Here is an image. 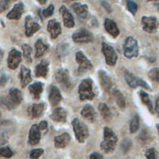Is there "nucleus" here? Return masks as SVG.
Returning <instances> with one entry per match:
<instances>
[{
	"label": "nucleus",
	"mask_w": 159,
	"mask_h": 159,
	"mask_svg": "<svg viewBox=\"0 0 159 159\" xmlns=\"http://www.w3.org/2000/svg\"><path fill=\"white\" fill-rule=\"evenodd\" d=\"M117 137L113 131L106 127L103 129V140L101 142V149L106 153H111L114 151L117 144Z\"/></svg>",
	"instance_id": "nucleus-1"
},
{
	"label": "nucleus",
	"mask_w": 159,
	"mask_h": 159,
	"mask_svg": "<svg viewBox=\"0 0 159 159\" xmlns=\"http://www.w3.org/2000/svg\"><path fill=\"white\" fill-rule=\"evenodd\" d=\"M9 6V1L8 0H1L0 1V12L5 11Z\"/></svg>",
	"instance_id": "nucleus-41"
},
{
	"label": "nucleus",
	"mask_w": 159,
	"mask_h": 159,
	"mask_svg": "<svg viewBox=\"0 0 159 159\" xmlns=\"http://www.w3.org/2000/svg\"><path fill=\"white\" fill-rule=\"evenodd\" d=\"M158 10H159V4H158Z\"/></svg>",
	"instance_id": "nucleus-53"
},
{
	"label": "nucleus",
	"mask_w": 159,
	"mask_h": 159,
	"mask_svg": "<svg viewBox=\"0 0 159 159\" xmlns=\"http://www.w3.org/2000/svg\"><path fill=\"white\" fill-rule=\"evenodd\" d=\"M156 128H157V130H158V133H159V124H157V125H156Z\"/></svg>",
	"instance_id": "nucleus-49"
},
{
	"label": "nucleus",
	"mask_w": 159,
	"mask_h": 159,
	"mask_svg": "<svg viewBox=\"0 0 159 159\" xmlns=\"http://www.w3.org/2000/svg\"><path fill=\"white\" fill-rule=\"evenodd\" d=\"M78 93L80 100H92L95 97V92L93 91V81L91 79L83 80L79 85Z\"/></svg>",
	"instance_id": "nucleus-3"
},
{
	"label": "nucleus",
	"mask_w": 159,
	"mask_h": 159,
	"mask_svg": "<svg viewBox=\"0 0 159 159\" xmlns=\"http://www.w3.org/2000/svg\"><path fill=\"white\" fill-rule=\"evenodd\" d=\"M0 119H1V113H0Z\"/></svg>",
	"instance_id": "nucleus-52"
},
{
	"label": "nucleus",
	"mask_w": 159,
	"mask_h": 159,
	"mask_svg": "<svg viewBox=\"0 0 159 159\" xmlns=\"http://www.w3.org/2000/svg\"><path fill=\"white\" fill-rule=\"evenodd\" d=\"M22 48H23V53H24L25 61L29 62V63H31V62H32V59H31L32 49H31V47L29 44H23Z\"/></svg>",
	"instance_id": "nucleus-34"
},
{
	"label": "nucleus",
	"mask_w": 159,
	"mask_h": 159,
	"mask_svg": "<svg viewBox=\"0 0 159 159\" xmlns=\"http://www.w3.org/2000/svg\"><path fill=\"white\" fill-rule=\"evenodd\" d=\"M72 128H73L75 137H76V140L80 143H83L88 139L89 130L85 123H83L78 118H74L72 120Z\"/></svg>",
	"instance_id": "nucleus-2"
},
{
	"label": "nucleus",
	"mask_w": 159,
	"mask_h": 159,
	"mask_svg": "<svg viewBox=\"0 0 159 159\" xmlns=\"http://www.w3.org/2000/svg\"><path fill=\"white\" fill-rule=\"evenodd\" d=\"M20 86L22 87H25L26 86H29V84L31 82V73L30 69H27L25 66L20 67V72L19 75Z\"/></svg>",
	"instance_id": "nucleus-19"
},
{
	"label": "nucleus",
	"mask_w": 159,
	"mask_h": 159,
	"mask_svg": "<svg viewBox=\"0 0 159 159\" xmlns=\"http://www.w3.org/2000/svg\"><path fill=\"white\" fill-rule=\"evenodd\" d=\"M47 30L50 33L51 38H53V39L57 38L61 32V24L58 22L57 20H50L49 22H48V25H47Z\"/></svg>",
	"instance_id": "nucleus-15"
},
{
	"label": "nucleus",
	"mask_w": 159,
	"mask_h": 159,
	"mask_svg": "<svg viewBox=\"0 0 159 159\" xmlns=\"http://www.w3.org/2000/svg\"><path fill=\"white\" fill-rule=\"evenodd\" d=\"M113 96H114V99L117 103V105L119 106L120 109H124L126 107V101H125V98H124L123 94L117 91V89H115V91L113 92Z\"/></svg>",
	"instance_id": "nucleus-31"
},
{
	"label": "nucleus",
	"mask_w": 159,
	"mask_h": 159,
	"mask_svg": "<svg viewBox=\"0 0 159 159\" xmlns=\"http://www.w3.org/2000/svg\"><path fill=\"white\" fill-rule=\"evenodd\" d=\"M140 96H141V99H142L143 103L144 105L148 106L150 113H153V106H152V103H151V100L149 98L148 94L147 92H144L143 91H141L140 92Z\"/></svg>",
	"instance_id": "nucleus-32"
},
{
	"label": "nucleus",
	"mask_w": 159,
	"mask_h": 159,
	"mask_svg": "<svg viewBox=\"0 0 159 159\" xmlns=\"http://www.w3.org/2000/svg\"><path fill=\"white\" fill-rule=\"evenodd\" d=\"M144 155H146L147 159H157V151L155 148H149L146 151V153H144Z\"/></svg>",
	"instance_id": "nucleus-38"
},
{
	"label": "nucleus",
	"mask_w": 159,
	"mask_h": 159,
	"mask_svg": "<svg viewBox=\"0 0 159 159\" xmlns=\"http://www.w3.org/2000/svg\"><path fill=\"white\" fill-rule=\"evenodd\" d=\"M93 34L86 29H80L72 34V39L77 43H88L93 41Z\"/></svg>",
	"instance_id": "nucleus-7"
},
{
	"label": "nucleus",
	"mask_w": 159,
	"mask_h": 159,
	"mask_svg": "<svg viewBox=\"0 0 159 159\" xmlns=\"http://www.w3.org/2000/svg\"><path fill=\"white\" fill-rule=\"evenodd\" d=\"M75 58H76V62L78 63V72L79 73H84L86 71L91 70L93 68L92 63L88 60V58L85 56V54L83 52L78 51L76 53V55H75Z\"/></svg>",
	"instance_id": "nucleus-9"
},
{
	"label": "nucleus",
	"mask_w": 159,
	"mask_h": 159,
	"mask_svg": "<svg viewBox=\"0 0 159 159\" xmlns=\"http://www.w3.org/2000/svg\"><path fill=\"white\" fill-rule=\"evenodd\" d=\"M48 50V45L42 39H38L35 42V57L40 58Z\"/></svg>",
	"instance_id": "nucleus-29"
},
{
	"label": "nucleus",
	"mask_w": 159,
	"mask_h": 159,
	"mask_svg": "<svg viewBox=\"0 0 159 159\" xmlns=\"http://www.w3.org/2000/svg\"><path fill=\"white\" fill-rule=\"evenodd\" d=\"M65 1H66V2H68V1H73V0H65Z\"/></svg>",
	"instance_id": "nucleus-50"
},
{
	"label": "nucleus",
	"mask_w": 159,
	"mask_h": 159,
	"mask_svg": "<svg viewBox=\"0 0 159 159\" xmlns=\"http://www.w3.org/2000/svg\"><path fill=\"white\" fill-rule=\"evenodd\" d=\"M99 111H100V114L102 115V117L105 120H110L112 117V114H111V111H110L109 107L106 104V103H100L99 104Z\"/></svg>",
	"instance_id": "nucleus-30"
},
{
	"label": "nucleus",
	"mask_w": 159,
	"mask_h": 159,
	"mask_svg": "<svg viewBox=\"0 0 159 159\" xmlns=\"http://www.w3.org/2000/svg\"><path fill=\"white\" fill-rule=\"evenodd\" d=\"M55 79L57 80L58 82L61 85H63L65 87H70V73L66 69H60L55 74Z\"/></svg>",
	"instance_id": "nucleus-13"
},
{
	"label": "nucleus",
	"mask_w": 159,
	"mask_h": 159,
	"mask_svg": "<svg viewBox=\"0 0 159 159\" xmlns=\"http://www.w3.org/2000/svg\"><path fill=\"white\" fill-rule=\"evenodd\" d=\"M70 142V136L67 133H63L60 136L55 137L54 139V144L55 147L57 148H65L67 147V144Z\"/></svg>",
	"instance_id": "nucleus-17"
},
{
	"label": "nucleus",
	"mask_w": 159,
	"mask_h": 159,
	"mask_svg": "<svg viewBox=\"0 0 159 159\" xmlns=\"http://www.w3.org/2000/svg\"><path fill=\"white\" fill-rule=\"evenodd\" d=\"M102 53L105 55V59H106V62L108 66H114L117 62V53L115 52L114 48L112 46H110L109 44L103 42L102 44Z\"/></svg>",
	"instance_id": "nucleus-6"
},
{
	"label": "nucleus",
	"mask_w": 159,
	"mask_h": 159,
	"mask_svg": "<svg viewBox=\"0 0 159 159\" xmlns=\"http://www.w3.org/2000/svg\"><path fill=\"white\" fill-rule=\"evenodd\" d=\"M7 82V77L6 76H2L1 79H0V86H5Z\"/></svg>",
	"instance_id": "nucleus-45"
},
{
	"label": "nucleus",
	"mask_w": 159,
	"mask_h": 159,
	"mask_svg": "<svg viewBox=\"0 0 159 159\" xmlns=\"http://www.w3.org/2000/svg\"><path fill=\"white\" fill-rule=\"evenodd\" d=\"M60 13H61V17H63V21H64L65 26L66 27H70H70H74V18L66 6H64V5L61 6Z\"/></svg>",
	"instance_id": "nucleus-16"
},
{
	"label": "nucleus",
	"mask_w": 159,
	"mask_h": 159,
	"mask_svg": "<svg viewBox=\"0 0 159 159\" xmlns=\"http://www.w3.org/2000/svg\"><path fill=\"white\" fill-rule=\"evenodd\" d=\"M140 127V119H139V116L138 115H134L133 118L131 119L130 122V132L134 134L136 133L138 130H139Z\"/></svg>",
	"instance_id": "nucleus-33"
},
{
	"label": "nucleus",
	"mask_w": 159,
	"mask_h": 159,
	"mask_svg": "<svg viewBox=\"0 0 159 159\" xmlns=\"http://www.w3.org/2000/svg\"><path fill=\"white\" fill-rule=\"evenodd\" d=\"M105 29L106 31L113 37H117L119 36V29L115 22H113L110 19H106L105 20Z\"/></svg>",
	"instance_id": "nucleus-23"
},
{
	"label": "nucleus",
	"mask_w": 159,
	"mask_h": 159,
	"mask_svg": "<svg viewBox=\"0 0 159 159\" xmlns=\"http://www.w3.org/2000/svg\"><path fill=\"white\" fill-rule=\"evenodd\" d=\"M99 79H100V82L102 88L105 89L106 92H109L113 86L111 78H110L105 71L102 70V71H99Z\"/></svg>",
	"instance_id": "nucleus-21"
},
{
	"label": "nucleus",
	"mask_w": 159,
	"mask_h": 159,
	"mask_svg": "<svg viewBox=\"0 0 159 159\" xmlns=\"http://www.w3.org/2000/svg\"><path fill=\"white\" fill-rule=\"evenodd\" d=\"M2 57H3V51L0 49V60L2 59Z\"/></svg>",
	"instance_id": "nucleus-48"
},
{
	"label": "nucleus",
	"mask_w": 159,
	"mask_h": 159,
	"mask_svg": "<svg viewBox=\"0 0 159 159\" xmlns=\"http://www.w3.org/2000/svg\"><path fill=\"white\" fill-rule=\"evenodd\" d=\"M20 62H22V53H20L19 50H17L16 48H13V49L9 52L8 60H7L8 67L11 69V70H16V69L19 67Z\"/></svg>",
	"instance_id": "nucleus-12"
},
{
	"label": "nucleus",
	"mask_w": 159,
	"mask_h": 159,
	"mask_svg": "<svg viewBox=\"0 0 159 159\" xmlns=\"http://www.w3.org/2000/svg\"><path fill=\"white\" fill-rule=\"evenodd\" d=\"M148 1H157V0H148Z\"/></svg>",
	"instance_id": "nucleus-51"
},
{
	"label": "nucleus",
	"mask_w": 159,
	"mask_h": 159,
	"mask_svg": "<svg viewBox=\"0 0 159 159\" xmlns=\"http://www.w3.org/2000/svg\"><path fill=\"white\" fill-rule=\"evenodd\" d=\"M66 116L67 113L63 107H57L53 110V112L51 114V119L55 122L58 123H65L66 121Z\"/></svg>",
	"instance_id": "nucleus-18"
},
{
	"label": "nucleus",
	"mask_w": 159,
	"mask_h": 159,
	"mask_svg": "<svg viewBox=\"0 0 159 159\" xmlns=\"http://www.w3.org/2000/svg\"><path fill=\"white\" fill-rule=\"evenodd\" d=\"M54 5H49L47 7L46 9H44L43 10V12H42V14H43V17L44 18H48V17H50V16H52L53 15V13H54Z\"/></svg>",
	"instance_id": "nucleus-40"
},
{
	"label": "nucleus",
	"mask_w": 159,
	"mask_h": 159,
	"mask_svg": "<svg viewBox=\"0 0 159 159\" xmlns=\"http://www.w3.org/2000/svg\"><path fill=\"white\" fill-rule=\"evenodd\" d=\"M0 156H2L4 158H11L13 156V151L8 147H0Z\"/></svg>",
	"instance_id": "nucleus-35"
},
{
	"label": "nucleus",
	"mask_w": 159,
	"mask_h": 159,
	"mask_svg": "<svg viewBox=\"0 0 159 159\" xmlns=\"http://www.w3.org/2000/svg\"><path fill=\"white\" fill-rule=\"evenodd\" d=\"M23 101V93L20 89L12 87L9 91V97L5 99V105L8 106L9 109L15 108Z\"/></svg>",
	"instance_id": "nucleus-5"
},
{
	"label": "nucleus",
	"mask_w": 159,
	"mask_h": 159,
	"mask_svg": "<svg viewBox=\"0 0 159 159\" xmlns=\"http://www.w3.org/2000/svg\"><path fill=\"white\" fill-rule=\"evenodd\" d=\"M25 36L27 37H30L40 30V25L31 16H26L25 21Z\"/></svg>",
	"instance_id": "nucleus-10"
},
{
	"label": "nucleus",
	"mask_w": 159,
	"mask_h": 159,
	"mask_svg": "<svg viewBox=\"0 0 159 159\" xmlns=\"http://www.w3.org/2000/svg\"><path fill=\"white\" fill-rule=\"evenodd\" d=\"M43 153H44V149H42V148L32 149V150L30 151V159H38Z\"/></svg>",
	"instance_id": "nucleus-37"
},
{
	"label": "nucleus",
	"mask_w": 159,
	"mask_h": 159,
	"mask_svg": "<svg viewBox=\"0 0 159 159\" xmlns=\"http://www.w3.org/2000/svg\"><path fill=\"white\" fill-rule=\"evenodd\" d=\"M125 80L127 82V84L130 86V87H132V88H136L137 87H144L146 89H149V91L151 89L150 87L143 80L136 77V76L131 74L130 72L125 73Z\"/></svg>",
	"instance_id": "nucleus-8"
},
{
	"label": "nucleus",
	"mask_w": 159,
	"mask_h": 159,
	"mask_svg": "<svg viewBox=\"0 0 159 159\" xmlns=\"http://www.w3.org/2000/svg\"><path fill=\"white\" fill-rule=\"evenodd\" d=\"M29 89L34 99H39L41 93L43 92V84L40 82H34V84L30 85L29 87Z\"/></svg>",
	"instance_id": "nucleus-26"
},
{
	"label": "nucleus",
	"mask_w": 159,
	"mask_h": 159,
	"mask_svg": "<svg viewBox=\"0 0 159 159\" xmlns=\"http://www.w3.org/2000/svg\"><path fill=\"white\" fill-rule=\"evenodd\" d=\"M7 142H8V137H7V135L4 132L0 130V144H4Z\"/></svg>",
	"instance_id": "nucleus-42"
},
{
	"label": "nucleus",
	"mask_w": 159,
	"mask_h": 159,
	"mask_svg": "<svg viewBox=\"0 0 159 159\" xmlns=\"http://www.w3.org/2000/svg\"><path fill=\"white\" fill-rule=\"evenodd\" d=\"M148 77L154 81L159 82V68H153L148 72Z\"/></svg>",
	"instance_id": "nucleus-36"
},
{
	"label": "nucleus",
	"mask_w": 159,
	"mask_h": 159,
	"mask_svg": "<svg viewBox=\"0 0 159 159\" xmlns=\"http://www.w3.org/2000/svg\"><path fill=\"white\" fill-rule=\"evenodd\" d=\"M24 10H25L24 4L22 2H19V3L15 4V6L13 7V9L7 14V18L9 20H19L20 17H22Z\"/></svg>",
	"instance_id": "nucleus-20"
},
{
	"label": "nucleus",
	"mask_w": 159,
	"mask_h": 159,
	"mask_svg": "<svg viewBox=\"0 0 159 159\" xmlns=\"http://www.w3.org/2000/svg\"><path fill=\"white\" fill-rule=\"evenodd\" d=\"M38 126H39L40 131H46L48 128V123L46 121H41Z\"/></svg>",
	"instance_id": "nucleus-43"
},
{
	"label": "nucleus",
	"mask_w": 159,
	"mask_h": 159,
	"mask_svg": "<svg viewBox=\"0 0 159 159\" xmlns=\"http://www.w3.org/2000/svg\"><path fill=\"white\" fill-rule=\"evenodd\" d=\"M44 109H45L44 103H35V104H33L29 109V111L32 118H39V117L43 114Z\"/></svg>",
	"instance_id": "nucleus-28"
},
{
	"label": "nucleus",
	"mask_w": 159,
	"mask_h": 159,
	"mask_svg": "<svg viewBox=\"0 0 159 159\" xmlns=\"http://www.w3.org/2000/svg\"><path fill=\"white\" fill-rule=\"evenodd\" d=\"M48 67H49V62L47 60H42L39 64L35 67V76L37 78H45L48 74Z\"/></svg>",
	"instance_id": "nucleus-25"
},
{
	"label": "nucleus",
	"mask_w": 159,
	"mask_h": 159,
	"mask_svg": "<svg viewBox=\"0 0 159 159\" xmlns=\"http://www.w3.org/2000/svg\"><path fill=\"white\" fill-rule=\"evenodd\" d=\"M90 159H102V155L99 152H93L90 155Z\"/></svg>",
	"instance_id": "nucleus-44"
},
{
	"label": "nucleus",
	"mask_w": 159,
	"mask_h": 159,
	"mask_svg": "<svg viewBox=\"0 0 159 159\" xmlns=\"http://www.w3.org/2000/svg\"><path fill=\"white\" fill-rule=\"evenodd\" d=\"M37 1L40 3V4H42V5H44V4H46V2H47V0H37Z\"/></svg>",
	"instance_id": "nucleus-47"
},
{
	"label": "nucleus",
	"mask_w": 159,
	"mask_h": 159,
	"mask_svg": "<svg viewBox=\"0 0 159 159\" xmlns=\"http://www.w3.org/2000/svg\"><path fill=\"white\" fill-rule=\"evenodd\" d=\"M155 111H156V113H157V115L159 117V98H157L156 102H155Z\"/></svg>",
	"instance_id": "nucleus-46"
},
{
	"label": "nucleus",
	"mask_w": 159,
	"mask_h": 159,
	"mask_svg": "<svg viewBox=\"0 0 159 159\" xmlns=\"http://www.w3.org/2000/svg\"><path fill=\"white\" fill-rule=\"evenodd\" d=\"M71 9L81 19H86L88 16V6L85 4L83 5L80 3H73L71 5Z\"/></svg>",
	"instance_id": "nucleus-24"
},
{
	"label": "nucleus",
	"mask_w": 159,
	"mask_h": 159,
	"mask_svg": "<svg viewBox=\"0 0 159 159\" xmlns=\"http://www.w3.org/2000/svg\"><path fill=\"white\" fill-rule=\"evenodd\" d=\"M123 52L125 57L128 59L137 57L139 54V45L138 41L133 37H128L123 44Z\"/></svg>",
	"instance_id": "nucleus-4"
},
{
	"label": "nucleus",
	"mask_w": 159,
	"mask_h": 159,
	"mask_svg": "<svg viewBox=\"0 0 159 159\" xmlns=\"http://www.w3.org/2000/svg\"><path fill=\"white\" fill-rule=\"evenodd\" d=\"M127 1V8L128 10L133 14V15H135V14L137 13V10H138V5L132 1V0H126Z\"/></svg>",
	"instance_id": "nucleus-39"
},
{
	"label": "nucleus",
	"mask_w": 159,
	"mask_h": 159,
	"mask_svg": "<svg viewBox=\"0 0 159 159\" xmlns=\"http://www.w3.org/2000/svg\"><path fill=\"white\" fill-rule=\"evenodd\" d=\"M142 25H143V30L148 33H152L155 32L158 27L157 19L153 16H143L142 18Z\"/></svg>",
	"instance_id": "nucleus-11"
},
{
	"label": "nucleus",
	"mask_w": 159,
	"mask_h": 159,
	"mask_svg": "<svg viewBox=\"0 0 159 159\" xmlns=\"http://www.w3.org/2000/svg\"><path fill=\"white\" fill-rule=\"evenodd\" d=\"M41 139V131L39 126L34 124L30 129V135H29V143L30 146H36L39 143Z\"/></svg>",
	"instance_id": "nucleus-14"
},
{
	"label": "nucleus",
	"mask_w": 159,
	"mask_h": 159,
	"mask_svg": "<svg viewBox=\"0 0 159 159\" xmlns=\"http://www.w3.org/2000/svg\"><path fill=\"white\" fill-rule=\"evenodd\" d=\"M49 100H50L51 105H53V106L58 105L59 103L61 102V94L60 89L57 87L51 86L50 92H49Z\"/></svg>",
	"instance_id": "nucleus-22"
},
{
	"label": "nucleus",
	"mask_w": 159,
	"mask_h": 159,
	"mask_svg": "<svg viewBox=\"0 0 159 159\" xmlns=\"http://www.w3.org/2000/svg\"><path fill=\"white\" fill-rule=\"evenodd\" d=\"M81 115L83 118H85L86 120L90 121V122H95L96 119V112L93 108V106H91L90 104L85 105L81 110Z\"/></svg>",
	"instance_id": "nucleus-27"
}]
</instances>
